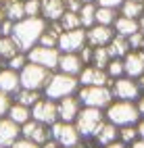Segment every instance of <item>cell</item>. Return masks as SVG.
Segmentation results:
<instances>
[{"mask_svg":"<svg viewBox=\"0 0 144 148\" xmlns=\"http://www.w3.org/2000/svg\"><path fill=\"white\" fill-rule=\"evenodd\" d=\"M46 25H48V21L42 19V17H25V19H21V21H17L13 25L11 38L17 42L19 50L27 52V50H32V48L40 42Z\"/></svg>","mask_w":144,"mask_h":148,"instance_id":"6da1fadb","label":"cell"},{"mask_svg":"<svg viewBox=\"0 0 144 148\" xmlns=\"http://www.w3.org/2000/svg\"><path fill=\"white\" fill-rule=\"evenodd\" d=\"M80 90V82L77 77L73 75H67V73H61V71H52L50 79L48 84L44 86L42 94L46 98H50V100L59 102L61 98H67V96H75Z\"/></svg>","mask_w":144,"mask_h":148,"instance_id":"7a4b0ae2","label":"cell"},{"mask_svg":"<svg viewBox=\"0 0 144 148\" xmlns=\"http://www.w3.org/2000/svg\"><path fill=\"white\" fill-rule=\"evenodd\" d=\"M104 117L107 121L117 125V127H125V125H136L140 121V111L136 102L130 100H113L107 108H104Z\"/></svg>","mask_w":144,"mask_h":148,"instance_id":"3957f363","label":"cell"},{"mask_svg":"<svg viewBox=\"0 0 144 148\" xmlns=\"http://www.w3.org/2000/svg\"><path fill=\"white\" fill-rule=\"evenodd\" d=\"M107 117H104V111L100 108H90V106H82V111L75 119V127L82 136V140H92V138L98 134V130L104 125Z\"/></svg>","mask_w":144,"mask_h":148,"instance_id":"277c9868","label":"cell"},{"mask_svg":"<svg viewBox=\"0 0 144 148\" xmlns=\"http://www.w3.org/2000/svg\"><path fill=\"white\" fill-rule=\"evenodd\" d=\"M82 106H90V108H100L104 111L115 98H113V92L109 86H80L77 94Z\"/></svg>","mask_w":144,"mask_h":148,"instance_id":"5b68a950","label":"cell"},{"mask_svg":"<svg viewBox=\"0 0 144 148\" xmlns=\"http://www.w3.org/2000/svg\"><path fill=\"white\" fill-rule=\"evenodd\" d=\"M50 75H52V71H48V69L36 65V63H27L19 71V79H21V88H25V90L42 92L48 79H50Z\"/></svg>","mask_w":144,"mask_h":148,"instance_id":"8992f818","label":"cell"},{"mask_svg":"<svg viewBox=\"0 0 144 148\" xmlns=\"http://www.w3.org/2000/svg\"><path fill=\"white\" fill-rule=\"evenodd\" d=\"M59 58H61L59 48H50V46H40V44H36L32 50H27V61L40 65V67L48 69V71H56V67H59Z\"/></svg>","mask_w":144,"mask_h":148,"instance_id":"52a82bcc","label":"cell"},{"mask_svg":"<svg viewBox=\"0 0 144 148\" xmlns=\"http://www.w3.org/2000/svg\"><path fill=\"white\" fill-rule=\"evenodd\" d=\"M50 136H52V140L59 144L61 148H71V146H75V144L82 142V136L77 132V127H75V123L56 121L50 127Z\"/></svg>","mask_w":144,"mask_h":148,"instance_id":"ba28073f","label":"cell"},{"mask_svg":"<svg viewBox=\"0 0 144 148\" xmlns=\"http://www.w3.org/2000/svg\"><path fill=\"white\" fill-rule=\"evenodd\" d=\"M111 92H113V98L115 100H130V102H136L138 98L142 96V90L136 79H132V77L123 75L119 79H113V84L109 86Z\"/></svg>","mask_w":144,"mask_h":148,"instance_id":"9c48e42d","label":"cell"},{"mask_svg":"<svg viewBox=\"0 0 144 148\" xmlns=\"http://www.w3.org/2000/svg\"><path fill=\"white\" fill-rule=\"evenodd\" d=\"M32 119L40 121L48 127H52L56 121H59V108H56V102L50 100V98L42 96L34 106H32Z\"/></svg>","mask_w":144,"mask_h":148,"instance_id":"30bf717a","label":"cell"},{"mask_svg":"<svg viewBox=\"0 0 144 148\" xmlns=\"http://www.w3.org/2000/svg\"><path fill=\"white\" fill-rule=\"evenodd\" d=\"M88 44L86 42V29L80 27V29H69V32H63L59 36V52H80L82 48Z\"/></svg>","mask_w":144,"mask_h":148,"instance_id":"8fae6325","label":"cell"},{"mask_svg":"<svg viewBox=\"0 0 144 148\" xmlns=\"http://www.w3.org/2000/svg\"><path fill=\"white\" fill-rule=\"evenodd\" d=\"M21 138H27V140H32V142L42 146L44 142L50 140L52 136H50V127H48V125L36 121V119H29L27 123L21 125Z\"/></svg>","mask_w":144,"mask_h":148,"instance_id":"7c38bea8","label":"cell"},{"mask_svg":"<svg viewBox=\"0 0 144 148\" xmlns=\"http://www.w3.org/2000/svg\"><path fill=\"white\" fill-rule=\"evenodd\" d=\"M115 38V29L109 25H98L94 23L92 27L86 29V42L92 48H98V46H109V42Z\"/></svg>","mask_w":144,"mask_h":148,"instance_id":"4fadbf2b","label":"cell"},{"mask_svg":"<svg viewBox=\"0 0 144 148\" xmlns=\"http://www.w3.org/2000/svg\"><path fill=\"white\" fill-rule=\"evenodd\" d=\"M77 82L80 86H111L113 84V79L107 75L104 69L92 67V65H86L82 69V73L77 75Z\"/></svg>","mask_w":144,"mask_h":148,"instance_id":"5bb4252c","label":"cell"},{"mask_svg":"<svg viewBox=\"0 0 144 148\" xmlns=\"http://www.w3.org/2000/svg\"><path fill=\"white\" fill-rule=\"evenodd\" d=\"M56 108H59V121L73 123L82 111V102H80L77 96H67V98H61L56 102Z\"/></svg>","mask_w":144,"mask_h":148,"instance_id":"9a60e30c","label":"cell"},{"mask_svg":"<svg viewBox=\"0 0 144 148\" xmlns=\"http://www.w3.org/2000/svg\"><path fill=\"white\" fill-rule=\"evenodd\" d=\"M123 69H125V75L132 79L144 75V50H130L123 56Z\"/></svg>","mask_w":144,"mask_h":148,"instance_id":"2e32d148","label":"cell"},{"mask_svg":"<svg viewBox=\"0 0 144 148\" xmlns=\"http://www.w3.org/2000/svg\"><path fill=\"white\" fill-rule=\"evenodd\" d=\"M84 67H86V65H84V61L80 58L77 52H61V58H59V67H56V71L77 77V75L82 73Z\"/></svg>","mask_w":144,"mask_h":148,"instance_id":"e0dca14e","label":"cell"},{"mask_svg":"<svg viewBox=\"0 0 144 148\" xmlns=\"http://www.w3.org/2000/svg\"><path fill=\"white\" fill-rule=\"evenodd\" d=\"M21 138V127L13 123L8 117L0 119V148H11Z\"/></svg>","mask_w":144,"mask_h":148,"instance_id":"ac0fdd59","label":"cell"},{"mask_svg":"<svg viewBox=\"0 0 144 148\" xmlns=\"http://www.w3.org/2000/svg\"><path fill=\"white\" fill-rule=\"evenodd\" d=\"M19 90H21V79H19V71H13L8 67L0 69V92L15 96Z\"/></svg>","mask_w":144,"mask_h":148,"instance_id":"d6986e66","label":"cell"},{"mask_svg":"<svg viewBox=\"0 0 144 148\" xmlns=\"http://www.w3.org/2000/svg\"><path fill=\"white\" fill-rule=\"evenodd\" d=\"M65 11H67L65 8V0H42L40 17L46 19L48 23H52V21H59Z\"/></svg>","mask_w":144,"mask_h":148,"instance_id":"ffe728a7","label":"cell"},{"mask_svg":"<svg viewBox=\"0 0 144 148\" xmlns=\"http://www.w3.org/2000/svg\"><path fill=\"white\" fill-rule=\"evenodd\" d=\"M2 11L6 15L8 21H21V19H25V0H2Z\"/></svg>","mask_w":144,"mask_h":148,"instance_id":"44dd1931","label":"cell"},{"mask_svg":"<svg viewBox=\"0 0 144 148\" xmlns=\"http://www.w3.org/2000/svg\"><path fill=\"white\" fill-rule=\"evenodd\" d=\"M92 140L98 144L100 148H102V146H107V144L117 142V140H119V127H117V125H113V123H109V121H104V125L98 130V134H96Z\"/></svg>","mask_w":144,"mask_h":148,"instance_id":"7402d4cb","label":"cell"},{"mask_svg":"<svg viewBox=\"0 0 144 148\" xmlns=\"http://www.w3.org/2000/svg\"><path fill=\"white\" fill-rule=\"evenodd\" d=\"M113 29L117 36H123V38H130L132 34L140 32V25H138V19H130V17H123L119 15L117 21L113 23Z\"/></svg>","mask_w":144,"mask_h":148,"instance_id":"603a6c76","label":"cell"},{"mask_svg":"<svg viewBox=\"0 0 144 148\" xmlns=\"http://www.w3.org/2000/svg\"><path fill=\"white\" fill-rule=\"evenodd\" d=\"M6 117H8L13 123H17L19 127H21L23 123H27V121L32 119V108L19 104V102H13L11 108H8V113H6Z\"/></svg>","mask_w":144,"mask_h":148,"instance_id":"cb8c5ba5","label":"cell"},{"mask_svg":"<svg viewBox=\"0 0 144 148\" xmlns=\"http://www.w3.org/2000/svg\"><path fill=\"white\" fill-rule=\"evenodd\" d=\"M107 50L111 54V58H123L128 52H130V44H128V38H123V36H117L115 34V38L109 42L107 46Z\"/></svg>","mask_w":144,"mask_h":148,"instance_id":"d4e9b609","label":"cell"},{"mask_svg":"<svg viewBox=\"0 0 144 148\" xmlns=\"http://www.w3.org/2000/svg\"><path fill=\"white\" fill-rule=\"evenodd\" d=\"M17 52H21L19 50V46L17 42L13 40L11 36H0V61L6 63L11 56H15Z\"/></svg>","mask_w":144,"mask_h":148,"instance_id":"484cf974","label":"cell"},{"mask_svg":"<svg viewBox=\"0 0 144 148\" xmlns=\"http://www.w3.org/2000/svg\"><path fill=\"white\" fill-rule=\"evenodd\" d=\"M119 15L130 17V19H140L144 15V2H136V0H123L119 6Z\"/></svg>","mask_w":144,"mask_h":148,"instance_id":"4316f807","label":"cell"},{"mask_svg":"<svg viewBox=\"0 0 144 148\" xmlns=\"http://www.w3.org/2000/svg\"><path fill=\"white\" fill-rule=\"evenodd\" d=\"M119 11L117 8H109V6H96V23L98 25H109L113 27V23L117 21Z\"/></svg>","mask_w":144,"mask_h":148,"instance_id":"83f0119b","label":"cell"},{"mask_svg":"<svg viewBox=\"0 0 144 148\" xmlns=\"http://www.w3.org/2000/svg\"><path fill=\"white\" fill-rule=\"evenodd\" d=\"M96 2H88V4H82V8H80V21H82V27L84 29H88V27H92L94 23H96Z\"/></svg>","mask_w":144,"mask_h":148,"instance_id":"f1b7e54d","label":"cell"},{"mask_svg":"<svg viewBox=\"0 0 144 148\" xmlns=\"http://www.w3.org/2000/svg\"><path fill=\"white\" fill-rule=\"evenodd\" d=\"M44 94L42 92H36V90H25V88H21V90H19L13 98H15V102H19V104H23V106H34L38 100H40Z\"/></svg>","mask_w":144,"mask_h":148,"instance_id":"f546056e","label":"cell"},{"mask_svg":"<svg viewBox=\"0 0 144 148\" xmlns=\"http://www.w3.org/2000/svg\"><path fill=\"white\" fill-rule=\"evenodd\" d=\"M59 25L63 32H69V29H80L82 21H80V15L77 13H71V11H65L63 17L59 19Z\"/></svg>","mask_w":144,"mask_h":148,"instance_id":"4dcf8cb0","label":"cell"},{"mask_svg":"<svg viewBox=\"0 0 144 148\" xmlns=\"http://www.w3.org/2000/svg\"><path fill=\"white\" fill-rule=\"evenodd\" d=\"M111 61V54L107 50V46H98V48H94V52H92V67H98V69H107Z\"/></svg>","mask_w":144,"mask_h":148,"instance_id":"1f68e13d","label":"cell"},{"mask_svg":"<svg viewBox=\"0 0 144 148\" xmlns=\"http://www.w3.org/2000/svg\"><path fill=\"white\" fill-rule=\"evenodd\" d=\"M107 75L111 79H119V77L125 75V69H123V58H111L109 65H107Z\"/></svg>","mask_w":144,"mask_h":148,"instance_id":"d6a6232c","label":"cell"},{"mask_svg":"<svg viewBox=\"0 0 144 148\" xmlns=\"http://www.w3.org/2000/svg\"><path fill=\"white\" fill-rule=\"evenodd\" d=\"M119 142H123L125 146H132L134 142H138V132H136V125H125V127H119Z\"/></svg>","mask_w":144,"mask_h":148,"instance_id":"836d02e7","label":"cell"},{"mask_svg":"<svg viewBox=\"0 0 144 148\" xmlns=\"http://www.w3.org/2000/svg\"><path fill=\"white\" fill-rule=\"evenodd\" d=\"M27 63H29V61H27V52H17L15 56H11V58L4 63V67L13 69V71H21Z\"/></svg>","mask_w":144,"mask_h":148,"instance_id":"e575fe53","label":"cell"},{"mask_svg":"<svg viewBox=\"0 0 144 148\" xmlns=\"http://www.w3.org/2000/svg\"><path fill=\"white\" fill-rule=\"evenodd\" d=\"M42 0H25V17H40Z\"/></svg>","mask_w":144,"mask_h":148,"instance_id":"d590c367","label":"cell"},{"mask_svg":"<svg viewBox=\"0 0 144 148\" xmlns=\"http://www.w3.org/2000/svg\"><path fill=\"white\" fill-rule=\"evenodd\" d=\"M128 44H130V50H144V34L136 32L128 38Z\"/></svg>","mask_w":144,"mask_h":148,"instance_id":"8d00e7d4","label":"cell"},{"mask_svg":"<svg viewBox=\"0 0 144 148\" xmlns=\"http://www.w3.org/2000/svg\"><path fill=\"white\" fill-rule=\"evenodd\" d=\"M11 96L8 94H2L0 92V119H2V117H6V113H8V108H11Z\"/></svg>","mask_w":144,"mask_h":148,"instance_id":"74e56055","label":"cell"},{"mask_svg":"<svg viewBox=\"0 0 144 148\" xmlns=\"http://www.w3.org/2000/svg\"><path fill=\"white\" fill-rule=\"evenodd\" d=\"M92 52H94V48H92V46H88V44H86L82 50L77 52V54H80V58L84 61V65H90V63H92Z\"/></svg>","mask_w":144,"mask_h":148,"instance_id":"f35d334b","label":"cell"},{"mask_svg":"<svg viewBox=\"0 0 144 148\" xmlns=\"http://www.w3.org/2000/svg\"><path fill=\"white\" fill-rule=\"evenodd\" d=\"M11 148H40V144H36V142H32V140H27V138H19V140H17Z\"/></svg>","mask_w":144,"mask_h":148,"instance_id":"ab89813d","label":"cell"},{"mask_svg":"<svg viewBox=\"0 0 144 148\" xmlns=\"http://www.w3.org/2000/svg\"><path fill=\"white\" fill-rule=\"evenodd\" d=\"M96 4H98V6H109V8H117V11H119V6L123 4V0H96Z\"/></svg>","mask_w":144,"mask_h":148,"instance_id":"60d3db41","label":"cell"},{"mask_svg":"<svg viewBox=\"0 0 144 148\" xmlns=\"http://www.w3.org/2000/svg\"><path fill=\"white\" fill-rule=\"evenodd\" d=\"M65 8L71 13H80L82 8V0H65Z\"/></svg>","mask_w":144,"mask_h":148,"instance_id":"b9f144b4","label":"cell"},{"mask_svg":"<svg viewBox=\"0 0 144 148\" xmlns=\"http://www.w3.org/2000/svg\"><path fill=\"white\" fill-rule=\"evenodd\" d=\"M13 25H15V23L6 19V21L0 25V36H11V34H13Z\"/></svg>","mask_w":144,"mask_h":148,"instance_id":"7bdbcfd3","label":"cell"},{"mask_svg":"<svg viewBox=\"0 0 144 148\" xmlns=\"http://www.w3.org/2000/svg\"><path fill=\"white\" fill-rule=\"evenodd\" d=\"M136 132H138V140H144V119L140 117V121L136 123Z\"/></svg>","mask_w":144,"mask_h":148,"instance_id":"ee69618b","label":"cell"},{"mask_svg":"<svg viewBox=\"0 0 144 148\" xmlns=\"http://www.w3.org/2000/svg\"><path fill=\"white\" fill-rule=\"evenodd\" d=\"M136 104H138V111H140V117L144 119V96H140L138 100H136Z\"/></svg>","mask_w":144,"mask_h":148,"instance_id":"f6af8a7d","label":"cell"},{"mask_svg":"<svg viewBox=\"0 0 144 148\" xmlns=\"http://www.w3.org/2000/svg\"><path fill=\"white\" fill-rule=\"evenodd\" d=\"M40 148H61V146H59V144H56V142L52 140V138H50V140H48V142H44Z\"/></svg>","mask_w":144,"mask_h":148,"instance_id":"bcb514c9","label":"cell"},{"mask_svg":"<svg viewBox=\"0 0 144 148\" xmlns=\"http://www.w3.org/2000/svg\"><path fill=\"white\" fill-rule=\"evenodd\" d=\"M102 148H130V146H125V144H123V142H113V144H107V146H102Z\"/></svg>","mask_w":144,"mask_h":148,"instance_id":"7dc6e473","label":"cell"},{"mask_svg":"<svg viewBox=\"0 0 144 148\" xmlns=\"http://www.w3.org/2000/svg\"><path fill=\"white\" fill-rule=\"evenodd\" d=\"M130 148H144V140H138V142H134Z\"/></svg>","mask_w":144,"mask_h":148,"instance_id":"c3c4849f","label":"cell"},{"mask_svg":"<svg viewBox=\"0 0 144 148\" xmlns=\"http://www.w3.org/2000/svg\"><path fill=\"white\" fill-rule=\"evenodd\" d=\"M136 82H138V86H140V90L144 92V75H140V77H138Z\"/></svg>","mask_w":144,"mask_h":148,"instance_id":"681fc988","label":"cell"},{"mask_svg":"<svg viewBox=\"0 0 144 148\" xmlns=\"http://www.w3.org/2000/svg\"><path fill=\"white\" fill-rule=\"evenodd\" d=\"M6 21V15H4V11H2V6H0V25H2Z\"/></svg>","mask_w":144,"mask_h":148,"instance_id":"f907efd6","label":"cell"},{"mask_svg":"<svg viewBox=\"0 0 144 148\" xmlns=\"http://www.w3.org/2000/svg\"><path fill=\"white\" fill-rule=\"evenodd\" d=\"M138 25H140V32L144 34V15H142V17L138 19Z\"/></svg>","mask_w":144,"mask_h":148,"instance_id":"816d5d0a","label":"cell"},{"mask_svg":"<svg viewBox=\"0 0 144 148\" xmlns=\"http://www.w3.org/2000/svg\"><path fill=\"white\" fill-rule=\"evenodd\" d=\"M88 2H96V0H82V4H88Z\"/></svg>","mask_w":144,"mask_h":148,"instance_id":"f5cc1de1","label":"cell"},{"mask_svg":"<svg viewBox=\"0 0 144 148\" xmlns=\"http://www.w3.org/2000/svg\"><path fill=\"white\" fill-rule=\"evenodd\" d=\"M2 67H4V63H2V61H0V69H2Z\"/></svg>","mask_w":144,"mask_h":148,"instance_id":"db71d44e","label":"cell"},{"mask_svg":"<svg viewBox=\"0 0 144 148\" xmlns=\"http://www.w3.org/2000/svg\"><path fill=\"white\" fill-rule=\"evenodd\" d=\"M136 2H144V0H136Z\"/></svg>","mask_w":144,"mask_h":148,"instance_id":"11a10c76","label":"cell"},{"mask_svg":"<svg viewBox=\"0 0 144 148\" xmlns=\"http://www.w3.org/2000/svg\"><path fill=\"white\" fill-rule=\"evenodd\" d=\"M0 4H2V0H0Z\"/></svg>","mask_w":144,"mask_h":148,"instance_id":"9f6ffc18","label":"cell"}]
</instances>
